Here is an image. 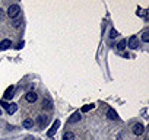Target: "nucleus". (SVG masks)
Here are the masks:
<instances>
[{
	"mask_svg": "<svg viewBox=\"0 0 149 140\" xmlns=\"http://www.w3.org/2000/svg\"><path fill=\"white\" fill-rule=\"evenodd\" d=\"M92 108H94V105H92V104H91V105H85V107L82 108V113H88V111L92 110Z\"/></svg>",
	"mask_w": 149,
	"mask_h": 140,
	"instance_id": "nucleus-18",
	"label": "nucleus"
},
{
	"mask_svg": "<svg viewBox=\"0 0 149 140\" xmlns=\"http://www.w3.org/2000/svg\"><path fill=\"white\" fill-rule=\"evenodd\" d=\"M117 48H119L120 51H123V50L126 48V40H121V41L117 44Z\"/></svg>",
	"mask_w": 149,
	"mask_h": 140,
	"instance_id": "nucleus-15",
	"label": "nucleus"
},
{
	"mask_svg": "<svg viewBox=\"0 0 149 140\" xmlns=\"http://www.w3.org/2000/svg\"><path fill=\"white\" fill-rule=\"evenodd\" d=\"M137 15H139V16H145V15H146V12H145L143 9H137Z\"/></svg>",
	"mask_w": 149,
	"mask_h": 140,
	"instance_id": "nucleus-19",
	"label": "nucleus"
},
{
	"mask_svg": "<svg viewBox=\"0 0 149 140\" xmlns=\"http://www.w3.org/2000/svg\"><path fill=\"white\" fill-rule=\"evenodd\" d=\"M48 121H50V117H48V115H40V117H38V126H40L41 128H44V127L48 124Z\"/></svg>",
	"mask_w": 149,
	"mask_h": 140,
	"instance_id": "nucleus-4",
	"label": "nucleus"
},
{
	"mask_svg": "<svg viewBox=\"0 0 149 140\" xmlns=\"http://www.w3.org/2000/svg\"><path fill=\"white\" fill-rule=\"evenodd\" d=\"M0 105H2L3 108H6V110H8V107H9V104H6L5 101H2V102H0Z\"/></svg>",
	"mask_w": 149,
	"mask_h": 140,
	"instance_id": "nucleus-22",
	"label": "nucleus"
},
{
	"mask_svg": "<svg viewBox=\"0 0 149 140\" xmlns=\"http://www.w3.org/2000/svg\"><path fill=\"white\" fill-rule=\"evenodd\" d=\"M19 13H21V8L18 5H10L9 6V9H8L9 18H16V16H19Z\"/></svg>",
	"mask_w": 149,
	"mask_h": 140,
	"instance_id": "nucleus-1",
	"label": "nucleus"
},
{
	"mask_svg": "<svg viewBox=\"0 0 149 140\" xmlns=\"http://www.w3.org/2000/svg\"><path fill=\"white\" fill-rule=\"evenodd\" d=\"M107 117H108V120H119V115H117V113L114 110H108Z\"/></svg>",
	"mask_w": 149,
	"mask_h": 140,
	"instance_id": "nucleus-11",
	"label": "nucleus"
},
{
	"mask_svg": "<svg viewBox=\"0 0 149 140\" xmlns=\"http://www.w3.org/2000/svg\"><path fill=\"white\" fill-rule=\"evenodd\" d=\"M6 111H8V114H9V115L15 114V113L18 111V105H16V104H13V102H12V104H9V107H8V110H6Z\"/></svg>",
	"mask_w": 149,
	"mask_h": 140,
	"instance_id": "nucleus-10",
	"label": "nucleus"
},
{
	"mask_svg": "<svg viewBox=\"0 0 149 140\" xmlns=\"http://www.w3.org/2000/svg\"><path fill=\"white\" fill-rule=\"evenodd\" d=\"M117 35H119V32H117L116 29H111V31H110V38H116Z\"/></svg>",
	"mask_w": 149,
	"mask_h": 140,
	"instance_id": "nucleus-17",
	"label": "nucleus"
},
{
	"mask_svg": "<svg viewBox=\"0 0 149 140\" xmlns=\"http://www.w3.org/2000/svg\"><path fill=\"white\" fill-rule=\"evenodd\" d=\"M37 98H38V95H37L35 92H28V93H26V96H25V99H26L28 102H35V101H37Z\"/></svg>",
	"mask_w": 149,
	"mask_h": 140,
	"instance_id": "nucleus-8",
	"label": "nucleus"
},
{
	"mask_svg": "<svg viewBox=\"0 0 149 140\" xmlns=\"http://www.w3.org/2000/svg\"><path fill=\"white\" fill-rule=\"evenodd\" d=\"M22 47H23V41H22V43H19V44H18V48H22Z\"/></svg>",
	"mask_w": 149,
	"mask_h": 140,
	"instance_id": "nucleus-23",
	"label": "nucleus"
},
{
	"mask_svg": "<svg viewBox=\"0 0 149 140\" xmlns=\"http://www.w3.org/2000/svg\"><path fill=\"white\" fill-rule=\"evenodd\" d=\"M132 131H133V134H136V136H140V134H143V131H145V127H143V124H140V123H136V124H133V126H132Z\"/></svg>",
	"mask_w": 149,
	"mask_h": 140,
	"instance_id": "nucleus-2",
	"label": "nucleus"
},
{
	"mask_svg": "<svg viewBox=\"0 0 149 140\" xmlns=\"http://www.w3.org/2000/svg\"><path fill=\"white\" fill-rule=\"evenodd\" d=\"M0 115H2V110H0Z\"/></svg>",
	"mask_w": 149,
	"mask_h": 140,
	"instance_id": "nucleus-25",
	"label": "nucleus"
},
{
	"mask_svg": "<svg viewBox=\"0 0 149 140\" xmlns=\"http://www.w3.org/2000/svg\"><path fill=\"white\" fill-rule=\"evenodd\" d=\"M21 23H22V22H21L19 19H16V21H13V26H15V28H18V26H21Z\"/></svg>",
	"mask_w": 149,
	"mask_h": 140,
	"instance_id": "nucleus-20",
	"label": "nucleus"
},
{
	"mask_svg": "<svg viewBox=\"0 0 149 140\" xmlns=\"http://www.w3.org/2000/svg\"><path fill=\"white\" fill-rule=\"evenodd\" d=\"M81 118H82L81 113H79V111H76V113H74V114L69 118V121H67V123H69V124H76V123H79V121H81Z\"/></svg>",
	"mask_w": 149,
	"mask_h": 140,
	"instance_id": "nucleus-3",
	"label": "nucleus"
},
{
	"mask_svg": "<svg viewBox=\"0 0 149 140\" xmlns=\"http://www.w3.org/2000/svg\"><path fill=\"white\" fill-rule=\"evenodd\" d=\"M63 140H74V133L66 131V133L63 134Z\"/></svg>",
	"mask_w": 149,
	"mask_h": 140,
	"instance_id": "nucleus-14",
	"label": "nucleus"
},
{
	"mask_svg": "<svg viewBox=\"0 0 149 140\" xmlns=\"http://www.w3.org/2000/svg\"><path fill=\"white\" fill-rule=\"evenodd\" d=\"M13 91H15V88L9 86V89H6V92H5V99H10L13 96Z\"/></svg>",
	"mask_w": 149,
	"mask_h": 140,
	"instance_id": "nucleus-13",
	"label": "nucleus"
},
{
	"mask_svg": "<svg viewBox=\"0 0 149 140\" xmlns=\"http://www.w3.org/2000/svg\"><path fill=\"white\" fill-rule=\"evenodd\" d=\"M3 18H5V10L0 8V21H3Z\"/></svg>",
	"mask_w": 149,
	"mask_h": 140,
	"instance_id": "nucleus-21",
	"label": "nucleus"
},
{
	"mask_svg": "<svg viewBox=\"0 0 149 140\" xmlns=\"http://www.w3.org/2000/svg\"><path fill=\"white\" fill-rule=\"evenodd\" d=\"M22 126H23L25 128H32V127H34V120H32V118H26V120H23Z\"/></svg>",
	"mask_w": 149,
	"mask_h": 140,
	"instance_id": "nucleus-12",
	"label": "nucleus"
},
{
	"mask_svg": "<svg viewBox=\"0 0 149 140\" xmlns=\"http://www.w3.org/2000/svg\"><path fill=\"white\" fill-rule=\"evenodd\" d=\"M26 140H35V139H34V137H28Z\"/></svg>",
	"mask_w": 149,
	"mask_h": 140,
	"instance_id": "nucleus-24",
	"label": "nucleus"
},
{
	"mask_svg": "<svg viewBox=\"0 0 149 140\" xmlns=\"http://www.w3.org/2000/svg\"><path fill=\"white\" fill-rule=\"evenodd\" d=\"M43 108L44 110H53V101L50 98H46L43 101Z\"/></svg>",
	"mask_w": 149,
	"mask_h": 140,
	"instance_id": "nucleus-7",
	"label": "nucleus"
},
{
	"mask_svg": "<svg viewBox=\"0 0 149 140\" xmlns=\"http://www.w3.org/2000/svg\"><path fill=\"white\" fill-rule=\"evenodd\" d=\"M12 47V41L10 40H3L2 43H0V50H8Z\"/></svg>",
	"mask_w": 149,
	"mask_h": 140,
	"instance_id": "nucleus-9",
	"label": "nucleus"
},
{
	"mask_svg": "<svg viewBox=\"0 0 149 140\" xmlns=\"http://www.w3.org/2000/svg\"><path fill=\"white\" fill-rule=\"evenodd\" d=\"M129 47H130L132 50H136V48L139 47V40H137V37H136V35L130 37V40H129Z\"/></svg>",
	"mask_w": 149,
	"mask_h": 140,
	"instance_id": "nucleus-6",
	"label": "nucleus"
},
{
	"mask_svg": "<svg viewBox=\"0 0 149 140\" xmlns=\"http://www.w3.org/2000/svg\"><path fill=\"white\" fill-rule=\"evenodd\" d=\"M142 41H145V43L149 41V31H145V32H143V35H142Z\"/></svg>",
	"mask_w": 149,
	"mask_h": 140,
	"instance_id": "nucleus-16",
	"label": "nucleus"
},
{
	"mask_svg": "<svg viewBox=\"0 0 149 140\" xmlns=\"http://www.w3.org/2000/svg\"><path fill=\"white\" fill-rule=\"evenodd\" d=\"M59 127H60V121H59V120H56V121L53 123L51 128H50V130H48V133H47V134H48V137H53V136L56 134V131H57V128H59Z\"/></svg>",
	"mask_w": 149,
	"mask_h": 140,
	"instance_id": "nucleus-5",
	"label": "nucleus"
}]
</instances>
